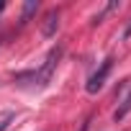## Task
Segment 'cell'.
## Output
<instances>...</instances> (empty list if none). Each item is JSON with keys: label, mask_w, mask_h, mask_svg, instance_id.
<instances>
[{"label": "cell", "mask_w": 131, "mask_h": 131, "mask_svg": "<svg viewBox=\"0 0 131 131\" xmlns=\"http://www.w3.org/2000/svg\"><path fill=\"white\" fill-rule=\"evenodd\" d=\"M16 118V113L13 111H8V113H3V116H0V131H5L8 126H10V121Z\"/></svg>", "instance_id": "cell-5"}, {"label": "cell", "mask_w": 131, "mask_h": 131, "mask_svg": "<svg viewBox=\"0 0 131 131\" xmlns=\"http://www.w3.org/2000/svg\"><path fill=\"white\" fill-rule=\"evenodd\" d=\"M59 59H62V46H54L49 54H46V59H44V67L39 70V75H36V88H46L49 85V80H51V75H54V70H57V64H59Z\"/></svg>", "instance_id": "cell-1"}, {"label": "cell", "mask_w": 131, "mask_h": 131, "mask_svg": "<svg viewBox=\"0 0 131 131\" xmlns=\"http://www.w3.org/2000/svg\"><path fill=\"white\" fill-rule=\"evenodd\" d=\"M5 10V3H3V0H0V13H3Z\"/></svg>", "instance_id": "cell-9"}, {"label": "cell", "mask_w": 131, "mask_h": 131, "mask_svg": "<svg viewBox=\"0 0 131 131\" xmlns=\"http://www.w3.org/2000/svg\"><path fill=\"white\" fill-rule=\"evenodd\" d=\"M57 28H59V13L51 10V13L46 16V23H44V36H54Z\"/></svg>", "instance_id": "cell-4"}, {"label": "cell", "mask_w": 131, "mask_h": 131, "mask_svg": "<svg viewBox=\"0 0 131 131\" xmlns=\"http://www.w3.org/2000/svg\"><path fill=\"white\" fill-rule=\"evenodd\" d=\"M111 67H113V59L108 57V59H103V62H100V67L90 75V80H88V85H85V90H88L90 95H95V93L105 85V80H108V75H111Z\"/></svg>", "instance_id": "cell-2"}, {"label": "cell", "mask_w": 131, "mask_h": 131, "mask_svg": "<svg viewBox=\"0 0 131 131\" xmlns=\"http://www.w3.org/2000/svg\"><path fill=\"white\" fill-rule=\"evenodd\" d=\"M128 36H131V23H128V28L123 31V39H128Z\"/></svg>", "instance_id": "cell-8"}, {"label": "cell", "mask_w": 131, "mask_h": 131, "mask_svg": "<svg viewBox=\"0 0 131 131\" xmlns=\"http://www.w3.org/2000/svg\"><path fill=\"white\" fill-rule=\"evenodd\" d=\"M36 8H39V3H26V8H23V21H28V16H31Z\"/></svg>", "instance_id": "cell-6"}, {"label": "cell", "mask_w": 131, "mask_h": 131, "mask_svg": "<svg viewBox=\"0 0 131 131\" xmlns=\"http://www.w3.org/2000/svg\"><path fill=\"white\" fill-rule=\"evenodd\" d=\"M128 111H131V85H128V90H126V95L121 98V105L116 108V113H113V118H116V121H123V118L128 116Z\"/></svg>", "instance_id": "cell-3"}, {"label": "cell", "mask_w": 131, "mask_h": 131, "mask_svg": "<svg viewBox=\"0 0 131 131\" xmlns=\"http://www.w3.org/2000/svg\"><path fill=\"white\" fill-rule=\"evenodd\" d=\"M88 126H90V118H88V121H85V123L80 126V131H88Z\"/></svg>", "instance_id": "cell-7"}]
</instances>
